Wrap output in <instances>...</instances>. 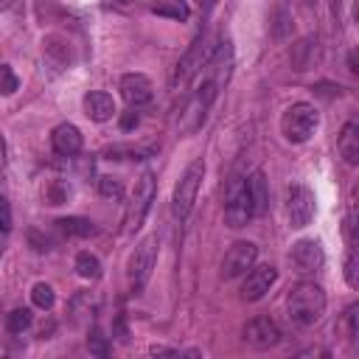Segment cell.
<instances>
[{
    "instance_id": "1",
    "label": "cell",
    "mask_w": 359,
    "mask_h": 359,
    "mask_svg": "<svg viewBox=\"0 0 359 359\" xmlns=\"http://www.w3.org/2000/svg\"><path fill=\"white\" fill-rule=\"evenodd\" d=\"M286 311H289V320L297 328H309V325L320 323V317L325 314V292H323V286L314 283V280L294 283L289 297H286Z\"/></svg>"
},
{
    "instance_id": "2",
    "label": "cell",
    "mask_w": 359,
    "mask_h": 359,
    "mask_svg": "<svg viewBox=\"0 0 359 359\" xmlns=\"http://www.w3.org/2000/svg\"><path fill=\"white\" fill-rule=\"evenodd\" d=\"M219 90H222V84L210 73L202 70V84L188 95L185 107L180 109V132L194 135L196 129H202V123H205V118H208V112H210Z\"/></svg>"
},
{
    "instance_id": "3",
    "label": "cell",
    "mask_w": 359,
    "mask_h": 359,
    "mask_svg": "<svg viewBox=\"0 0 359 359\" xmlns=\"http://www.w3.org/2000/svg\"><path fill=\"white\" fill-rule=\"evenodd\" d=\"M216 42H219V39H213L208 31H202V34L188 45V50L180 56V62H177V67H174V73H171V87H174V90L185 87L194 76H199V73L205 70V65H208V59H210Z\"/></svg>"
},
{
    "instance_id": "4",
    "label": "cell",
    "mask_w": 359,
    "mask_h": 359,
    "mask_svg": "<svg viewBox=\"0 0 359 359\" xmlns=\"http://www.w3.org/2000/svg\"><path fill=\"white\" fill-rule=\"evenodd\" d=\"M202 177H205V163H202V157H196V160H191L185 165L182 177L174 185V194H171V213L177 219H188L191 216L194 202H196L199 188H202Z\"/></svg>"
},
{
    "instance_id": "5",
    "label": "cell",
    "mask_w": 359,
    "mask_h": 359,
    "mask_svg": "<svg viewBox=\"0 0 359 359\" xmlns=\"http://www.w3.org/2000/svg\"><path fill=\"white\" fill-rule=\"evenodd\" d=\"M317 126H320V112L306 101L286 107V112L280 115V135L289 143H306Z\"/></svg>"
},
{
    "instance_id": "6",
    "label": "cell",
    "mask_w": 359,
    "mask_h": 359,
    "mask_svg": "<svg viewBox=\"0 0 359 359\" xmlns=\"http://www.w3.org/2000/svg\"><path fill=\"white\" fill-rule=\"evenodd\" d=\"M252 219H255V213H252V199H250L247 177H233L227 182V194H224V224L230 230H241Z\"/></svg>"
},
{
    "instance_id": "7",
    "label": "cell",
    "mask_w": 359,
    "mask_h": 359,
    "mask_svg": "<svg viewBox=\"0 0 359 359\" xmlns=\"http://www.w3.org/2000/svg\"><path fill=\"white\" fill-rule=\"evenodd\" d=\"M154 194H157V180L151 171H143L137 180H135V188H132V196H129V208H126V233H137L151 210V202H154Z\"/></svg>"
},
{
    "instance_id": "8",
    "label": "cell",
    "mask_w": 359,
    "mask_h": 359,
    "mask_svg": "<svg viewBox=\"0 0 359 359\" xmlns=\"http://www.w3.org/2000/svg\"><path fill=\"white\" fill-rule=\"evenodd\" d=\"M157 252H160V238L157 236H146L135 252L129 255V264H126V280H129V289L132 292H140L149 278H151V269L157 264Z\"/></svg>"
},
{
    "instance_id": "9",
    "label": "cell",
    "mask_w": 359,
    "mask_h": 359,
    "mask_svg": "<svg viewBox=\"0 0 359 359\" xmlns=\"http://www.w3.org/2000/svg\"><path fill=\"white\" fill-rule=\"evenodd\" d=\"M278 283V269L272 264H252L244 275H241V286H238V297L244 303H255L261 297H266V292Z\"/></svg>"
},
{
    "instance_id": "10",
    "label": "cell",
    "mask_w": 359,
    "mask_h": 359,
    "mask_svg": "<svg viewBox=\"0 0 359 359\" xmlns=\"http://www.w3.org/2000/svg\"><path fill=\"white\" fill-rule=\"evenodd\" d=\"M314 210H317V199L306 185L294 182L286 188V216L294 230L309 227V222L314 219Z\"/></svg>"
},
{
    "instance_id": "11",
    "label": "cell",
    "mask_w": 359,
    "mask_h": 359,
    "mask_svg": "<svg viewBox=\"0 0 359 359\" xmlns=\"http://www.w3.org/2000/svg\"><path fill=\"white\" fill-rule=\"evenodd\" d=\"M255 258H258V247H255L252 241H236V244L224 252V258H222V278H224V280L241 278V275L255 264Z\"/></svg>"
},
{
    "instance_id": "12",
    "label": "cell",
    "mask_w": 359,
    "mask_h": 359,
    "mask_svg": "<svg viewBox=\"0 0 359 359\" xmlns=\"http://www.w3.org/2000/svg\"><path fill=\"white\" fill-rule=\"evenodd\" d=\"M280 339H283V334H280L278 323H275L272 317H266V314L252 317V320L244 325V342L252 345V348H258V351H269V348H275Z\"/></svg>"
},
{
    "instance_id": "13",
    "label": "cell",
    "mask_w": 359,
    "mask_h": 359,
    "mask_svg": "<svg viewBox=\"0 0 359 359\" xmlns=\"http://www.w3.org/2000/svg\"><path fill=\"white\" fill-rule=\"evenodd\" d=\"M292 266L300 272V275H314L317 269H323L325 264V252H323V244L314 241V238H300L292 244Z\"/></svg>"
},
{
    "instance_id": "14",
    "label": "cell",
    "mask_w": 359,
    "mask_h": 359,
    "mask_svg": "<svg viewBox=\"0 0 359 359\" xmlns=\"http://www.w3.org/2000/svg\"><path fill=\"white\" fill-rule=\"evenodd\" d=\"M118 90H121V98L132 109H140V107L151 104V98H154V87H151L149 76H143V73H123L118 81Z\"/></svg>"
},
{
    "instance_id": "15",
    "label": "cell",
    "mask_w": 359,
    "mask_h": 359,
    "mask_svg": "<svg viewBox=\"0 0 359 359\" xmlns=\"http://www.w3.org/2000/svg\"><path fill=\"white\" fill-rule=\"evenodd\" d=\"M50 146H53V151L59 154V157H76L79 151H81V146H84V135H81V129L76 126V123H59L53 132H50Z\"/></svg>"
},
{
    "instance_id": "16",
    "label": "cell",
    "mask_w": 359,
    "mask_h": 359,
    "mask_svg": "<svg viewBox=\"0 0 359 359\" xmlns=\"http://www.w3.org/2000/svg\"><path fill=\"white\" fill-rule=\"evenodd\" d=\"M42 53H45V62L53 67V70H70L76 56H73V45L59 36V34H50L42 39Z\"/></svg>"
},
{
    "instance_id": "17",
    "label": "cell",
    "mask_w": 359,
    "mask_h": 359,
    "mask_svg": "<svg viewBox=\"0 0 359 359\" xmlns=\"http://www.w3.org/2000/svg\"><path fill=\"white\" fill-rule=\"evenodd\" d=\"M81 107H84V115L90 121H95V123H104V121H109L118 112L115 109V98L109 93H104V90H90L81 98Z\"/></svg>"
},
{
    "instance_id": "18",
    "label": "cell",
    "mask_w": 359,
    "mask_h": 359,
    "mask_svg": "<svg viewBox=\"0 0 359 359\" xmlns=\"http://www.w3.org/2000/svg\"><path fill=\"white\" fill-rule=\"evenodd\" d=\"M337 151L339 157L348 163V165H356L359 163V123L356 121H348L337 137Z\"/></svg>"
},
{
    "instance_id": "19",
    "label": "cell",
    "mask_w": 359,
    "mask_h": 359,
    "mask_svg": "<svg viewBox=\"0 0 359 359\" xmlns=\"http://www.w3.org/2000/svg\"><path fill=\"white\" fill-rule=\"evenodd\" d=\"M53 224H56V230H59L62 236H67V238H90V236L98 233V224H95L93 219H87V216H62V219H56Z\"/></svg>"
},
{
    "instance_id": "20",
    "label": "cell",
    "mask_w": 359,
    "mask_h": 359,
    "mask_svg": "<svg viewBox=\"0 0 359 359\" xmlns=\"http://www.w3.org/2000/svg\"><path fill=\"white\" fill-rule=\"evenodd\" d=\"M149 11L157 14V17H165V20H177V22H185L191 17V6L188 0H146Z\"/></svg>"
},
{
    "instance_id": "21",
    "label": "cell",
    "mask_w": 359,
    "mask_h": 359,
    "mask_svg": "<svg viewBox=\"0 0 359 359\" xmlns=\"http://www.w3.org/2000/svg\"><path fill=\"white\" fill-rule=\"evenodd\" d=\"M247 188H250V199H252V213L255 219L264 216L269 210V188H266V180L261 171H252L247 177Z\"/></svg>"
},
{
    "instance_id": "22",
    "label": "cell",
    "mask_w": 359,
    "mask_h": 359,
    "mask_svg": "<svg viewBox=\"0 0 359 359\" xmlns=\"http://www.w3.org/2000/svg\"><path fill=\"white\" fill-rule=\"evenodd\" d=\"M73 266H76V272H79L84 280H98V278H101V261H98V255L90 252V250L79 252Z\"/></svg>"
},
{
    "instance_id": "23",
    "label": "cell",
    "mask_w": 359,
    "mask_h": 359,
    "mask_svg": "<svg viewBox=\"0 0 359 359\" xmlns=\"http://www.w3.org/2000/svg\"><path fill=\"white\" fill-rule=\"evenodd\" d=\"M70 194H73V188H70L67 180H50L45 185V202L48 205H62V202L70 199Z\"/></svg>"
},
{
    "instance_id": "24",
    "label": "cell",
    "mask_w": 359,
    "mask_h": 359,
    "mask_svg": "<svg viewBox=\"0 0 359 359\" xmlns=\"http://www.w3.org/2000/svg\"><path fill=\"white\" fill-rule=\"evenodd\" d=\"M31 323H34L31 309H14V311L6 314V328H8V334H22V331L31 328Z\"/></svg>"
},
{
    "instance_id": "25",
    "label": "cell",
    "mask_w": 359,
    "mask_h": 359,
    "mask_svg": "<svg viewBox=\"0 0 359 359\" xmlns=\"http://www.w3.org/2000/svg\"><path fill=\"white\" fill-rule=\"evenodd\" d=\"M151 149H137V146H112L104 151L107 160H146Z\"/></svg>"
},
{
    "instance_id": "26",
    "label": "cell",
    "mask_w": 359,
    "mask_h": 359,
    "mask_svg": "<svg viewBox=\"0 0 359 359\" xmlns=\"http://www.w3.org/2000/svg\"><path fill=\"white\" fill-rule=\"evenodd\" d=\"M31 303H34L36 309H42V311L53 309V303H56L53 286H50V283H34V289H31Z\"/></svg>"
},
{
    "instance_id": "27",
    "label": "cell",
    "mask_w": 359,
    "mask_h": 359,
    "mask_svg": "<svg viewBox=\"0 0 359 359\" xmlns=\"http://www.w3.org/2000/svg\"><path fill=\"white\" fill-rule=\"evenodd\" d=\"M20 90V79L11 65H0V95H14Z\"/></svg>"
},
{
    "instance_id": "28",
    "label": "cell",
    "mask_w": 359,
    "mask_h": 359,
    "mask_svg": "<svg viewBox=\"0 0 359 359\" xmlns=\"http://www.w3.org/2000/svg\"><path fill=\"white\" fill-rule=\"evenodd\" d=\"M98 191L107 199H123V182L118 177H98Z\"/></svg>"
},
{
    "instance_id": "29",
    "label": "cell",
    "mask_w": 359,
    "mask_h": 359,
    "mask_svg": "<svg viewBox=\"0 0 359 359\" xmlns=\"http://www.w3.org/2000/svg\"><path fill=\"white\" fill-rule=\"evenodd\" d=\"M87 348H90V353H98V356H107V353H109V342H107V337L101 334V328H93V331H90Z\"/></svg>"
},
{
    "instance_id": "30",
    "label": "cell",
    "mask_w": 359,
    "mask_h": 359,
    "mask_svg": "<svg viewBox=\"0 0 359 359\" xmlns=\"http://www.w3.org/2000/svg\"><path fill=\"white\" fill-rule=\"evenodd\" d=\"M359 306L356 303H351L348 309H345V314H342V323H345V337L348 339H356V334H359V325H356V320H359Z\"/></svg>"
},
{
    "instance_id": "31",
    "label": "cell",
    "mask_w": 359,
    "mask_h": 359,
    "mask_svg": "<svg viewBox=\"0 0 359 359\" xmlns=\"http://www.w3.org/2000/svg\"><path fill=\"white\" fill-rule=\"evenodd\" d=\"M345 280L351 289L359 286V269H356V250L353 247L348 250V258H345Z\"/></svg>"
},
{
    "instance_id": "32",
    "label": "cell",
    "mask_w": 359,
    "mask_h": 359,
    "mask_svg": "<svg viewBox=\"0 0 359 359\" xmlns=\"http://www.w3.org/2000/svg\"><path fill=\"white\" fill-rule=\"evenodd\" d=\"M11 222H14L11 205H8L6 196H0V233H8V230H11Z\"/></svg>"
},
{
    "instance_id": "33",
    "label": "cell",
    "mask_w": 359,
    "mask_h": 359,
    "mask_svg": "<svg viewBox=\"0 0 359 359\" xmlns=\"http://www.w3.org/2000/svg\"><path fill=\"white\" fill-rule=\"evenodd\" d=\"M137 121H140V118H137V112H135L132 107H129L126 112H121V129H123V132L135 129V126H137Z\"/></svg>"
},
{
    "instance_id": "34",
    "label": "cell",
    "mask_w": 359,
    "mask_h": 359,
    "mask_svg": "<svg viewBox=\"0 0 359 359\" xmlns=\"http://www.w3.org/2000/svg\"><path fill=\"white\" fill-rule=\"evenodd\" d=\"M185 351L180 348H165V345H151L149 348V356H182Z\"/></svg>"
},
{
    "instance_id": "35",
    "label": "cell",
    "mask_w": 359,
    "mask_h": 359,
    "mask_svg": "<svg viewBox=\"0 0 359 359\" xmlns=\"http://www.w3.org/2000/svg\"><path fill=\"white\" fill-rule=\"evenodd\" d=\"M104 3H107V6H112V8H121V11H129V8H132V6L137 3V0H104Z\"/></svg>"
},
{
    "instance_id": "36",
    "label": "cell",
    "mask_w": 359,
    "mask_h": 359,
    "mask_svg": "<svg viewBox=\"0 0 359 359\" xmlns=\"http://www.w3.org/2000/svg\"><path fill=\"white\" fill-rule=\"evenodd\" d=\"M6 168V146H3V135H0V174Z\"/></svg>"
},
{
    "instance_id": "37",
    "label": "cell",
    "mask_w": 359,
    "mask_h": 359,
    "mask_svg": "<svg viewBox=\"0 0 359 359\" xmlns=\"http://www.w3.org/2000/svg\"><path fill=\"white\" fill-rule=\"evenodd\" d=\"M196 6H199L202 11H208V8H213V6H216V0H196Z\"/></svg>"
},
{
    "instance_id": "38",
    "label": "cell",
    "mask_w": 359,
    "mask_h": 359,
    "mask_svg": "<svg viewBox=\"0 0 359 359\" xmlns=\"http://www.w3.org/2000/svg\"><path fill=\"white\" fill-rule=\"evenodd\" d=\"M348 67H351V73H356L359 67H356V53L351 50V56H348Z\"/></svg>"
},
{
    "instance_id": "39",
    "label": "cell",
    "mask_w": 359,
    "mask_h": 359,
    "mask_svg": "<svg viewBox=\"0 0 359 359\" xmlns=\"http://www.w3.org/2000/svg\"><path fill=\"white\" fill-rule=\"evenodd\" d=\"M11 3H14V0H0V11H6V8H11Z\"/></svg>"
},
{
    "instance_id": "40",
    "label": "cell",
    "mask_w": 359,
    "mask_h": 359,
    "mask_svg": "<svg viewBox=\"0 0 359 359\" xmlns=\"http://www.w3.org/2000/svg\"><path fill=\"white\" fill-rule=\"evenodd\" d=\"M0 255H3V236H0Z\"/></svg>"
}]
</instances>
